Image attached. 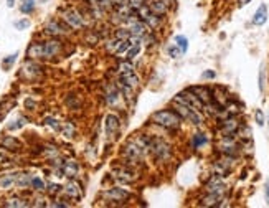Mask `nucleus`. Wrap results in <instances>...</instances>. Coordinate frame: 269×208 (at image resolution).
<instances>
[{
    "mask_svg": "<svg viewBox=\"0 0 269 208\" xmlns=\"http://www.w3.org/2000/svg\"><path fill=\"white\" fill-rule=\"evenodd\" d=\"M0 147L8 152H20L23 149V142L15 136H3L0 139Z\"/></svg>",
    "mask_w": 269,
    "mask_h": 208,
    "instance_id": "18",
    "label": "nucleus"
},
{
    "mask_svg": "<svg viewBox=\"0 0 269 208\" xmlns=\"http://www.w3.org/2000/svg\"><path fill=\"white\" fill-rule=\"evenodd\" d=\"M266 81V71H265V66H263L261 68V71H260V83H258V84H260V91L261 93H265V83Z\"/></svg>",
    "mask_w": 269,
    "mask_h": 208,
    "instance_id": "47",
    "label": "nucleus"
},
{
    "mask_svg": "<svg viewBox=\"0 0 269 208\" xmlns=\"http://www.w3.org/2000/svg\"><path fill=\"white\" fill-rule=\"evenodd\" d=\"M190 91L197 96L198 99L202 101L203 106L208 104V103H212L213 101V88H210L207 86V84H198V86H190L188 88Z\"/></svg>",
    "mask_w": 269,
    "mask_h": 208,
    "instance_id": "16",
    "label": "nucleus"
},
{
    "mask_svg": "<svg viewBox=\"0 0 269 208\" xmlns=\"http://www.w3.org/2000/svg\"><path fill=\"white\" fill-rule=\"evenodd\" d=\"M61 172L63 177L66 179H78L79 174H81V165H79L76 159H64L61 165Z\"/></svg>",
    "mask_w": 269,
    "mask_h": 208,
    "instance_id": "15",
    "label": "nucleus"
},
{
    "mask_svg": "<svg viewBox=\"0 0 269 208\" xmlns=\"http://www.w3.org/2000/svg\"><path fill=\"white\" fill-rule=\"evenodd\" d=\"M17 177H18V170L5 172L0 175V190H12L17 185Z\"/></svg>",
    "mask_w": 269,
    "mask_h": 208,
    "instance_id": "21",
    "label": "nucleus"
},
{
    "mask_svg": "<svg viewBox=\"0 0 269 208\" xmlns=\"http://www.w3.org/2000/svg\"><path fill=\"white\" fill-rule=\"evenodd\" d=\"M103 99H104V103L107 106H111V108H116V106H119L122 96H121L119 89H117L114 81L106 83L104 86H103Z\"/></svg>",
    "mask_w": 269,
    "mask_h": 208,
    "instance_id": "13",
    "label": "nucleus"
},
{
    "mask_svg": "<svg viewBox=\"0 0 269 208\" xmlns=\"http://www.w3.org/2000/svg\"><path fill=\"white\" fill-rule=\"evenodd\" d=\"M147 2H149V0H129V5H131V7L136 10L139 7H142V5H145Z\"/></svg>",
    "mask_w": 269,
    "mask_h": 208,
    "instance_id": "48",
    "label": "nucleus"
},
{
    "mask_svg": "<svg viewBox=\"0 0 269 208\" xmlns=\"http://www.w3.org/2000/svg\"><path fill=\"white\" fill-rule=\"evenodd\" d=\"M251 0H238V5L240 7H245V5H248Z\"/></svg>",
    "mask_w": 269,
    "mask_h": 208,
    "instance_id": "51",
    "label": "nucleus"
},
{
    "mask_svg": "<svg viewBox=\"0 0 269 208\" xmlns=\"http://www.w3.org/2000/svg\"><path fill=\"white\" fill-rule=\"evenodd\" d=\"M73 204H69L68 202V199L66 200H61V199H55L50 204V207H53V208H68V207H71Z\"/></svg>",
    "mask_w": 269,
    "mask_h": 208,
    "instance_id": "43",
    "label": "nucleus"
},
{
    "mask_svg": "<svg viewBox=\"0 0 269 208\" xmlns=\"http://www.w3.org/2000/svg\"><path fill=\"white\" fill-rule=\"evenodd\" d=\"M2 207L5 208H25L30 207V199H26L25 195H12L2 200Z\"/></svg>",
    "mask_w": 269,
    "mask_h": 208,
    "instance_id": "20",
    "label": "nucleus"
},
{
    "mask_svg": "<svg viewBox=\"0 0 269 208\" xmlns=\"http://www.w3.org/2000/svg\"><path fill=\"white\" fill-rule=\"evenodd\" d=\"M45 192H46V194L50 195V197H58V195H61L63 185H61V184H56V182H48Z\"/></svg>",
    "mask_w": 269,
    "mask_h": 208,
    "instance_id": "34",
    "label": "nucleus"
},
{
    "mask_svg": "<svg viewBox=\"0 0 269 208\" xmlns=\"http://www.w3.org/2000/svg\"><path fill=\"white\" fill-rule=\"evenodd\" d=\"M228 199L227 197H222V195H217V194H208L205 192V195H202L198 199V205L200 207H208V208H218V207H225Z\"/></svg>",
    "mask_w": 269,
    "mask_h": 208,
    "instance_id": "14",
    "label": "nucleus"
},
{
    "mask_svg": "<svg viewBox=\"0 0 269 208\" xmlns=\"http://www.w3.org/2000/svg\"><path fill=\"white\" fill-rule=\"evenodd\" d=\"M208 142H210V137L205 134V132H195L190 139V146L193 151H200V149L208 146Z\"/></svg>",
    "mask_w": 269,
    "mask_h": 208,
    "instance_id": "23",
    "label": "nucleus"
},
{
    "mask_svg": "<svg viewBox=\"0 0 269 208\" xmlns=\"http://www.w3.org/2000/svg\"><path fill=\"white\" fill-rule=\"evenodd\" d=\"M31 177H33V174H30V172H25V170H21V172H18L17 185H15V187H17L18 190H28V189H30Z\"/></svg>",
    "mask_w": 269,
    "mask_h": 208,
    "instance_id": "28",
    "label": "nucleus"
},
{
    "mask_svg": "<svg viewBox=\"0 0 269 208\" xmlns=\"http://www.w3.org/2000/svg\"><path fill=\"white\" fill-rule=\"evenodd\" d=\"M149 156L157 164L165 165L172 162V159H174V146H172L167 139L152 134V144H150Z\"/></svg>",
    "mask_w": 269,
    "mask_h": 208,
    "instance_id": "2",
    "label": "nucleus"
},
{
    "mask_svg": "<svg viewBox=\"0 0 269 208\" xmlns=\"http://www.w3.org/2000/svg\"><path fill=\"white\" fill-rule=\"evenodd\" d=\"M30 189L33 190L35 194H43V192L46 190V182L41 177H38V175H33L30 182Z\"/></svg>",
    "mask_w": 269,
    "mask_h": 208,
    "instance_id": "31",
    "label": "nucleus"
},
{
    "mask_svg": "<svg viewBox=\"0 0 269 208\" xmlns=\"http://www.w3.org/2000/svg\"><path fill=\"white\" fill-rule=\"evenodd\" d=\"M255 121H256V124L260 127H263L266 124V116H265V113H263V109H256L255 111Z\"/></svg>",
    "mask_w": 269,
    "mask_h": 208,
    "instance_id": "42",
    "label": "nucleus"
},
{
    "mask_svg": "<svg viewBox=\"0 0 269 208\" xmlns=\"http://www.w3.org/2000/svg\"><path fill=\"white\" fill-rule=\"evenodd\" d=\"M43 124L51 127V129L56 132H60V129H61V121H58L55 116H46L45 119H43Z\"/></svg>",
    "mask_w": 269,
    "mask_h": 208,
    "instance_id": "36",
    "label": "nucleus"
},
{
    "mask_svg": "<svg viewBox=\"0 0 269 208\" xmlns=\"http://www.w3.org/2000/svg\"><path fill=\"white\" fill-rule=\"evenodd\" d=\"M164 18L165 17H160V15L157 13H154V12H150L147 17H145L142 22L149 26L150 30H154V31H157L159 28H162V25H164Z\"/></svg>",
    "mask_w": 269,
    "mask_h": 208,
    "instance_id": "24",
    "label": "nucleus"
},
{
    "mask_svg": "<svg viewBox=\"0 0 269 208\" xmlns=\"http://www.w3.org/2000/svg\"><path fill=\"white\" fill-rule=\"evenodd\" d=\"M71 31L73 30L60 18H50L43 25V33L48 36H55V38H64V36L71 35Z\"/></svg>",
    "mask_w": 269,
    "mask_h": 208,
    "instance_id": "7",
    "label": "nucleus"
},
{
    "mask_svg": "<svg viewBox=\"0 0 269 208\" xmlns=\"http://www.w3.org/2000/svg\"><path fill=\"white\" fill-rule=\"evenodd\" d=\"M64 50V43L61 38H55L50 36L46 40H41V60H55V58L61 56Z\"/></svg>",
    "mask_w": 269,
    "mask_h": 208,
    "instance_id": "6",
    "label": "nucleus"
},
{
    "mask_svg": "<svg viewBox=\"0 0 269 208\" xmlns=\"http://www.w3.org/2000/svg\"><path fill=\"white\" fill-rule=\"evenodd\" d=\"M58 18H60L61 22L66 23L73 31H81L84 28H88V25H89L88 17L84 15V12H83L81 8H76V7L60 8Z\"/></svg>",
    "mask_w": 269,
    "mask_h": 208,
    "instance_id": "3",
    "label": "nucleus"
},
{
    "mask_svg": "<svg viewBox=\"0 0 269 208\" xmlns=\"http://www.w3.org/2000/svg\"><path fill=\"white\" fill-rule=\"evenodd\" d=\"M41 156L46 159L48 162L53 161V159L61 157V151L60 147L55 146V144H43L41 146Z\"/></svg>",
    "mask_w": 269,
    "mask_h": 208,
    "instance_id": "22",
    "label": "nucleus"
},
{
    "mask_svg": "<svg viewBox=\"0 0 269 208\" xmlns=\"http://www.w3.org/2000/svg\"><path fill=\"white\" fill-rule=\"evenodd\" d=\"M121 41L122 40L116 38V36H111V38L104 40V43H103L104 51L107 53V55H112V56L117 55V51H119V46H121Z\"/></svg>",
    "mask_w": 269,
    "mask_h": 208,
    "instance_id": "26",
    "label": "nucleus"
},
{
    "mask_svg": "<svg viewBox=\"0 0 269 208\" xmlns=\"http://www.w3.org/2000/svg\"><path fill=\"white\" fill-rule=\"evenodd\" d=\"M121 127H122V121H121L119 114H116V113L106 114V117H104V134H106L107 141H114V139L119 136Z\"/></svg>",
    "mask_w": 269,
    "mask_h": 208,
    "instance_id": "9",
    "label": "nucleus"
},
{
    "mask_svg": "<svg viewBox=\"0 0 269 208\" xmlns=\"http://www.w3.org/2000/svg\"><path fill=\"white\" fill-rule=\"evenodd\" d=\"M203 190L208 192V194H217L222 197H227L228 194V187L223 182V177H220L217 174L210 175V179L205 182V185H203Z\"/></svg>",
    "mask_w": 269,
    "mask_h": 208,
    "instance_id": "12",
    "label": "nucleus"
},
{
    "mask_svg": "<svg viewBox=\"0 0 269 208\" xmlns=\"http://www.w3.org/2000/svg\"><path fill=\"white\" fill-rule=\"evenodd\" d=\"M251 22H253V25H256V26H263L268 22V5L266 3H261L260 7H258L255 15H253Z\"/></svg>",
    "mask_w": 269,
    "mask_h": 208,
    "instance_id": "25",
    "label": "nucleus"
},
{
    "mask_svg": "<svg viewBox=\"0 0 269 208\" xmlns=\"http://www.w3.org/2000/svg\"><path fill=\"white\" fill-rule=\"evenodd\" d=\"M217 78V73L212 71V69H207V71L202 73V79H215Z\"/></svg>",
    "mask_w": 269,
    "mask_h": 208,
    "instance_id": "49",
    "label": "nucleus"
},
{
    "mask_svg": "<svg viewBox=\"0 0 269 208\" xmlns=\"http://www.w3.org/2000/svg\"><path fill=\"white\" fill-rule=\"evenodd\" d=\"M17 58H18V53H12V55H8V56H5V58H3L2 68L5 69V71H8V69L13 66V63L17 61Z\"/></svg>",
    "mask_w": 269,
    "mask_h": 208,
    "instance_id": "38",
    "label": "nucleus"
},
{
    "mask_svg": "<svg viewBox=\"0 0 269 208\" xmlns=\"http://www.w3.org/2000/svg\"><path fill=\"white\" fill-rule=\"evenodd\" d=\"M30 207H50V200H46L45 197L36 195L30 200Z\"/></svg>",
    "mask_w": 269,
    "mask_h": 208,
    "instance_id": "39",
    "label": "nucleus"
},
{
    "mask_svg": "<svg viewBox=\"0 0 269 208\" xmlns=\"http://www.w3.org/2000/svg\"><path fill=\"white\" fill-rule=\"evenodd\" d=\"M30 20L28 18H21V20H17V22L13 23V26L17 30H26V28H30Z\"/></svg>",
    "mask_w": 269,
    "mask_h": 208,
    "instance_id": "44",
    "label": "nucleus"
},
{
    "mask_svg": "<svg viewBox=\"0 0 269 208\" xmlns=\"http://www.w3.org/2000/svg\"><path fill=\"white\" fill-rule=\"evenodd\" d=\"M117 74L121 73H129V71H136V66L132 65V60H126V58H122V60L117 61Z\"/></svg>",
    "mask_w": 269,
    "mask_h": 208,
    "instance_id": "33",
    "label": "nucleus"
},
{
    "mask_svg": "<svg viewBox=\"0 0 269 208\" xmlns=\"http://www.w3.org/2000/svg\"><path fill=\"white\" fill-rule=\"evenodd\" d=\"M7 5H8L10 8H12V7H15V0H7Z\"/></svg>",
    "mask_w": 269,
    "mask_h": 208,
    "instance_id": "52",
    "label": "nucleus"
},
{
    "mask_svg": "<svg viewBox=\"0 0 269 208\" xmlns=\"http://www.w3.org/2000/svg\"><path fill=\"white\" fill-rule=\"evenodd\" d=\"M265 199L269 205V180H266V184H265Z\"/></svg>",
    "mask_w": 269,
    "mask_h": 208,
    "instance_id": "50",
    "label": "nucleus"
},
{
    "mask_svg": "<svg viewBox=\"0 0 269 208\" xmlns=\"http://www.w3.org/2000/svg\"><path fill=\"white\" fill-rule=\"evenodd\" d=\"M64 104H66V108L69 111H78V109H81V106H83V99L79 98L78 94H68L66 98H64Z\"/></svg>",
    "mask_w": 269,
    "mask_h": 208,
    "instance_id": "29",
    "label": "nucleus"
},
{
    "mask_svg": "<svg viewBox=\"0 0 269 208\" xmlns=\"http://www.w3.org/2000/svg\"><path fill=\"white\" fill-rule=\"evenodd\" d=\"M60 132H61V136H64L66 139H76V136H78V129H76V126H74L73 121L61 122Z\"/></svg>",
    "mask_w": 269,
    "mask_h": 208,
    "instance_id": "27",
    "label": "nucleus"
},
{
    "mask_svg": "<svg viewBox=\"0 0 269 208\" xmlns=\"http://www.w3.org/2000/svg\"><path fill=\"white\" fill-rule=\"evenodd\" d=\"M142 48H144L142 40L134 41V43H132L131 46H129V50L124 53V58H126V60H134V58H136L137 55H141Z\"/></svg>",
    "mask_w": 269,
    "mask_h": 208,
    "instance_id": "30",
    "label": "nucleus"
},
{
    "mask_svg": "<svg viewBox=\"0 0 269 208\" xmlns=\"http://www.w3.org/2000/svg\"><path fill=\"white\" fill-rule=\"evenodd\" d=\"M175 45L177 48L182 51V55H185V53L188 51V38L184 35H177L175 36Z\"/></svg>",
    "mask_w": 269,
    "mask_h": 208,
    "instance_id": "37",
    "label": "nucleus"
},
{
    "mask_svg": "<svg viewBox=\"0 0 269 208\" xmlns=\"http://www.w3.org/2000/svg\"><path fill=\"white\" fill-rule=\"evenodd\" d=\"M61 194L66 197L69 202L76 204V202H79L84 197V189H83V185L79 184L76 179H69L68 182H66V185L63 187Z\"/></svg>",
    "mask_w": 269,
    "mask_h": 208,
    "instance_id": "10",
    "label": "nucleus"
},
{
    "mask_svg": "<svg viewBox=\"0 0 269 208\" xmlns=\"http://www.w3.org/2000/svg\"><path fill=\"white\" fill-rule=\"evenodd\" d=\"M150 122L157 127H162L167 132H177L184 124V119L174 109H160L150 116Z\"/></svg>",
    "mask_w": 269,
    "mask_h": 208,
    "instance_id": "1",
    "label": "nucleus"
},
{
    "mask_svg": "<svg viewBox=\"0 0 269 208\" xmlns=\"http://www.w3.org/2000/svg\"><path fill=\"white\" fill-rule=\"evenodd\" d=\"M23 104H25V109H26V111H35V109H36V106H38L33 98H26Z\"/></svg>",
    "mask_w": 269,
    "mask_h": 208,
    "instance_id": "46",
    "label": "nucleus"
},
{
    "mask_svg": "<svg viewBox=\"0 0 269 208\" xmlns=\"http://www.w3.org/2000/svg\"><path fill=\"white\" fill-rule=\"evenodd\" d=\"M170 104H172V109H174L184 121L190 122L192 126L202 127L203 124H205V114H203L202 111L193 109L192 106H188L187 103H184V101L175 98V96H174V99H172Z\"/></svg>",
    "mask_w": 269,
    "mask_h": 208,
    "instance_id": "4",
    "label": "nucleus"
},
{
    "mask_svg": "<svg viewBox=\"0 0 269 208\" xmlns=\"http://www.w3.org/2000/svg\"><path fill=\"white\" fill-rule=\"evenodd\" d=\"M84 3H88V7H99L106 10L107 13L112 10V3L111 0H84Z\"/></svg>",
    "mask_w": 269,
    "mask_h": 208,
    "instance_id": "32",
    "label": "nucleus"
},
{
    "mask_svg": "<svg viewBox=\"0 0 269 208\" xmlns=\"http://www.w3.org/2000/svg\"><path fill=\"white\" fill-rule=\"evenodd\" d=\"M41 74H43V66L36 60H30L28 58V60L21 65L20 76L28 79V81H35V79L41 78Z\"/></svg>",
    "mask_w": 269,
    "mask_h": 208,
    "instance_id": "11",
    "label": "nucleus"
},
{
    "mask_svg": "<svg viewBox=\"0 0 269 208\" xmlns=\"http://www.w3.org/2000/svg\"><path fill=\"white\" fill-rule=\"evenodd\" d=\"M25 124H26V117L25 116H20L15 121H12V124L7 126V129L8 131H15V129H20V127H23Z\"/></svg>",
    "mask_w": 269,
    "mask_h": 208,
    "instance_id": "40",
    "label": "nucleus"
},
{
    "mask_svg": "<svg viewBox=\"0 0 269 208\" xmlns=\"http://www.w3.org/2000/svg\"><path fill=\"white\" fill-rule=\"evenodd\" d=\"M20 12L30 15L35 12V0H20Z\"/></svg>",
    "mask_w": 269,
    "mask_h": 208,
    "instance_id": "35",
    "label": "nucleus"
},
{
    "mask_svg": "<svg viewBox=\"0 0 269 208\" xmlns=\"http://www.w3.org/2000/svg\"><path fill=\"white\" fill-rule=\"evenodd\" d=\"M131 195H132L131 190L124 189V187L121 185H112L101 194V197H103L106 202H114V205H117L119 202H127L131 199Z\"/></svg>",
    "mask_w": 269,
    "mask_h": 208,
    "instance_id": "8",
    "label": "nucleus"
},
{
    "mask_svg": "<svg viewBox=\"0 0 269 208\" xmlns=\"http://www.w3.org/2000/svg\"><path fill=\"white\" fill-rule=\"evenodd\" d=\"M112 179L119 184H127V185H132L136 184L139 179H141V172H139L137 167H134L131 164H126L122 162L117 164L114 169H112Z\"/></svg>",
    "mask_w": 269,
    "mask_h": 208,
    "instance_id": "5",
    "label": "nucleus"
},
{
    "mask_svg": "<svg viewBox=\"0 0 269 208\" xmlns=\"http://www.w3.org/2000/svg\"><path fill=\"white\" fill-rule=\"evenodd\" d=\"M10 164H12V157H10V152L0 147V167H5V165H10Z\"/></svg>",
    "mask_w": 269,
    "mask_h": 208,
    "instance_id": "41",
    "label": "nucleus"
},
{
    "mask_svg": "<svg viewBox=\"0 0 269 208\" xmlns=\"http://www.w3.org/2000/svg\"><path fill=\"white\" fill-rule=\"evenodd\" d=\"M167 53H169L170 58H179L182 55V51L177 48V45H170L169 48H167Z\"/></svg>",
    "mask_w": 269,
    "mask_h": 208,
    "instance_id": "45",
    "label": "nucleus"
},
{
    "mask_svg": "<svg viewBox=\"0 0 269 208\" xmlns=\"http://www.w3.org/2000/svg\"><path fill=\"white\" fill-rule=\"evenodd\" d=\"M119 81H122L124 84H127L129 88H132L134 91H137L141 88V76L136 71H129V73H121L116 76Z\"/></svg>",
    "mask_w": 269,
    "mask_h": 208,
    "instance_id": "19",
    "label": "nucleus"
},
{
    "mask_svg": "<svg viewBox=\"0 0 269 208\" xmlns=\"http://www.w3.org/2000/svg\"><path fill=\"white\" fill-rule=\"evenodd\" d=\"M175 98H179L180 101H184V103H187L188 106H192L193 109L202 111V113H203V103L188 88L184 89V91H180L179 94H175Z\"/></svg>",
    "mask_w": 269,
    "mask_h": 208,
    "instance_id": "17",
    "label": "nucleus"
}]
</instances>
